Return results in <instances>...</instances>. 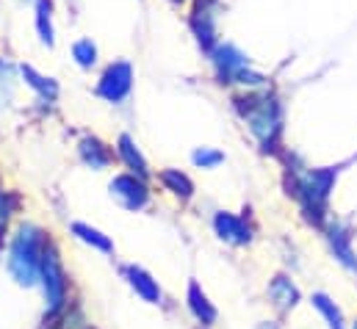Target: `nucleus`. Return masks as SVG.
I'll list each match as a JSON object with an SVG mask.
<instances>
[{"instance_id":"1","label":"nucleus","mask_w":357,"mask_h":329,"mask_svg":"<svg viewBox=\"0 0 357 329\" xmlns=\"http://www.w3.org/2000/svg\"><path fill=\"white\" fill-rule=\"evenodd\" d=\"M233 102H236V111L241 114V119L247 122L250 133L258 139L261 150L274 153L282 139V116H285L280 97L261 89V91H247V94L236 97Z\"/></svg>"},{"instance_id":"2","label":"nucleus","mask_w":357,"mask_h":329,"mask_svg":"<svg viewBox=\"0 0 357 329\" xmlns=\"http://www.w3.org/2000/svg\"><path fill=\"white\" fill-rule=\"evenodd\" d=\"M335 177H338V169L335 166L294 171L291 188H294V197L299 199L302 213H305L307 222L321 224L327 219V202H330V191H333Z\"/></svg>"},{"instance_id":"3","label":"nucleus","mask_w":357,"mask_h":329,"mask_svg":"<svg viewBox=\"0 0 357 329\" xmlns=\"http://www.w3.org/2000/svg\"><path fill=\"white\" fill-rule=\"evenodd\" d=\"M42 252H45V233L33 224H22L20 233L14 236L11 257H8V268L20 285L36 282L39 266H42Z\"/></svg>"},{"instance_id":"4","label":"nucleus","mask_w":357,"mask_h":329,"mask_svg":"<svg viewBox=\"0 0 357 329\" xmlns=\"http://www.w3.org/2000/svg\"><path fill=\"white\" fill-rule=\"evenodd\" d=\"M211 64L216 70V78L219 83H227V86H252V89H264L266 86V75L255 72L250 59L230 42H219L211 53Z\"/></svg>"},{"instance_id":"5","label":"nucleus","mask_w":357,"mask_h":329,"mask_svg":"<svg viewBox=\"0 0 357 329\" xmlns=\"http://www.w3.org/2000/svg\"><path fill=\"white\" fill-rule=\"evenodd\" d=\"M39 274L45 280L47 307H50V313H59L64 307V302H67V277H64V266L59 260V252H56V247H50V244H45Z\"/></svg>"},{"instance_id":"6","label":"nucleus","mask_w":357,"mask_h":329,"mask_svg":"<svg viewBox=\"0 0 357 329\" xmlns=\"http://www.w3.org/2000/svg\"><path fill=\"white\" fill-rule=\"evenodd\" d=\"M216 20H219V0H197L194 3L188 25H191V33L197 36L199 47L208 50V53L219 45V39H216Z\"/></svg>"},{"instance_id":"7","label":"nucleus","mask_w":357,"mask_h":329,"mask_svg":"<svg viewBox=\"0 0 357 329\" xmlns=\"http://www.w3.org/2000/svg\"><path fill=\"white\" fill-rule=\"evenodd\" d=\"M130 91H133V67H130V61H114L102 72L100 83H97V94L102 100L114 102V105L125 102L130 97Z\"/></svg>"},{"instance_id":"8","label":"nucleus","mask_w":357,"mask_h":329,"mask_svg":"<svg viewBox=\"0 0 357 329\" xmlns=\"http://www.w3.org/2000/svg\"><path fill=\"white\" fill-rule=\"evenodd\" d=\"M111 197L122 208H128V211H142L150 202V191H147L144 180L136 177V174H119V177H114L111 180Z\"/></svg>"},{"instance_id":"9","label":"nucleus","mask_w":357,"mask_h":329,"mask_svg":"<svg viewBox=\"0 0 357 329\" xmlns=\"http://www.w3.org/2000/svg\"><path fill=\"white\" fill-rule=\"evenodd\" d=\"M213 227H216V236L233 247H247L252 241V227L244 216H236V213H227V211H219L213 216Z\"/></svg>"},{"instance_id":"10","label":"nucleus","mask_w":357,"mask_h":329,"mask_svg":"<svg viewBox=\"0 0 357 329\" xmlns=\"http://www.w3.org/2000/svg\"><path fill=\"white\" fill-rule=\"evenodd\" d=\"M327 238H330V247H333V252H335V257H338L347 268L357 271V257H355V249H352V236H349L347 224L333 222L330 230H327Z\"/></svg>"},{"instance_id":"11","label":"nucleus","mask_w":357,"mask_h":329,"mask_svg":"<svg viewBox=\"0 0 357 329\" xmlns=\"http://www.w3.org/2000/svg\"><path fill=\"white\" fill-rule=\"evenodd\" d=\"M268 299H271V305H274L280 313H285V310L296 307V302H299V288L291 282V277L277 274V277L268 282Z\"/></svg>"},{"instance_id":"12","label":"nucleus","mask_w":357,"mask_h":329,"mask_svg":"<svg viewBox=\"0 0 357 329\" xmlns=\"http://www.w3.org/2000/svg\"><path fill=\"white\" fill-rule=\"evenodd\" d=\"M122 271H125L130 288H133L144 302H153V305L161 302V288H158V282H155L144 268H139V266H125Z\"/></svg>"},{"instance_id":"13","label":"nucleus","mask_w":357,"mask_h":329,"mask_svg":"<svg viewBox=\"0 0 357 329\" xmlns=\"http://www.w3.org/2000/svg\"><path fill=\"white\" fill-rule=\"evenodd\" d=\"M33 3V20H36V33L42 45L53 47L56 45V28H53V0H31Z\"/></svg>"},{"instance_id":"14","label":"nucleus","mask_w":357,"mask_h":329,"mask_svg":"<svg viewBox=\"0 0 357 329\" xmlns=\"http://www.w3.org/2000/svg\"><path fill=\"white\" fill-rule=\"evenodd\" d=\"M188 310L194 313V319L199 321V324H205V327H211L213 321H216V307L211 305V299L202 293V288L197 285V282H191L188 285Z\"/></svg>"},{"instance_id":"15","label":"nucleus","mask_w":357,"mask_h":329,"mask_svg":"<svg viewBox=\"0 0 357 329\" xmlns=\"http://www.w3.org/2000/svg\"><path fill=\"white\" fill-rule=\"evenodd\" d=\"M119 158L125 161V166L136 174V177H147L150 174V169H147V161H144V155H142V150L136 147V141L130 139V136H119Z\"/></svg>"},{"instance_id":"16","label":"nucleus","mask_w":357,"mask_h":329,"mask_svg":"<svg viewBox=\"0 0 357 329\" xmlns=\"http://www.w3.org/2000/svg\"><path fill=\"white\" fill-rule=\"evenodd\" d=\"M78 153H81L84 164L91 166V169H105V166L111 164V150H108L100 139H94V136H86V139L81 141Z\"/></svg>"},{"instance_id":"17","label":"nucleus","mask_w":357,"mask_h":329,"mask_svg":"<svg viewBox=\"0 0 357 329\" xmlns=\"http://www.w3.org/2000/svg\"><path fill=\"white\" fill-rule=\"evenodd\" d=\"M310 305L324 316V321H327V327L330 329H347V324H344V313H341V307L327 296V293H313L310 296Z\"/></svg>"},{"instance_id":"18","label":"nucleus","mask_w":357,"mask_h":329,"mask_svg":"<svg viewBox=\"0 0 357 329\" xmlns=\"http://www.w3.org/2000/svg\"><path fill=\"white\" fill-rule=\"evenodd\" d=\"M20 72H22V81L28 83L42 100H56L59 97V86H56V81L53 78H45V75H39L33 67H20Z\"/></svg>"},{"instance_id":"19","label":"nucleus","mask_w":357,"mask_h":329,"mask_svg":"<svg viewBox=\"0 0 357 329\" xmlns=\"http://www.w3.org/2000/svg\"><path fill=\"white\" fill-rule=\"evenodd\" d=\"M161 183H164L172 194H178L180 199H188V197L194 194V183H191L180 169H164V171H161Z\"/></svg>"},{"instance_id":"20","label":"nucleus","mask_w":357,"mask_h":329,"mask_svg":"<svg viewBox=\"0 0 357 329\" xmlns=\"http://www.w3.org/2000/svg\"><path fill=\"white\" fill-rule=\"evenodd\" d=\"M73 59H75V64H78L81 70H91V67L97 64V45L91 42L89 36L73 42Z\"/></svg>"},{"instance_id":"21","label":"nucleus","mask_w":357,"mask_h":329,"mask_svg":"<svg viewBox=\"0 0 357 329\" xmlns=\"http://www.w3.org/2000/svg\"><path fill=\"white\" fill-rule=\"evenodd\" d=\"M73 233H75L84 244H91V247L100 249V252H105V254L114 252V244H111L100 230H94V227H89V224H73Z\"/></svg>"},{"instance_id":"22","label":"nucleus","mask_w":357,"mask_h":329,"mask_svg":"<svg viewBox=\"0 0 357 329\" xmlns=\"http://www.w3.org/2000/svg\"><path fill=\"white\" fill-rule=\"evenodd\" d=\"M191 161L197 166H202V169H216V166L225 161V153L211 150V147H199V150L191 155Z\"/></svg>"},{"instance_id":"23","label":"nucleus","mask_w":357,"mask_h":329,"mask_svg":"<svg viewBox=\"0 0 357 329\" xmlns=\"http://www.w3.org/2000/svg\"><path fill=\"white\" fill-rule=\"evenodd\" d=\"M172 3H183V0H172Z\"/></svg>"},{"instance_id":"24","label":"nucleus","mask_w":357,"mask_h":329,"mask_svg":"<svg viewBox=\"0 0 357 329\" xmlns=\"http://www.w3.org/2000/svg\"><path fill=\"white\" fill-rule=\"evenodd\" d=\"M352 329H357V321H355V327H352Z\"/></svg>"}]
</instances>
